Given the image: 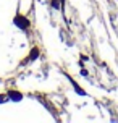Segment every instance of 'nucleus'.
<instances>
[{
    "mask_svg": "<svg viewBox=\"0 0 118 123\" xmlns=\"http://www.w3.org/2000/svg\"><path fill=\"white\" fill-rule=\"evenodd\" d=\"M15 25L18 26V28H21V29H26V28L29 26V21L26 18H23V16H16V18H15Z\"/></svg>",
    "mask_w": 118,
    "mask_h": 123,
    "instance_id": "nucleus-1",
    "label": "nucleus"
},
{
    "mask_svg": "<svg viewBox=\"0 0 118 123\" xmlns=\"http://www.w3.org/2000/svg\"><path fill=\"white\" fill-rule=\"evenodd\" d=\"M68 80H70V83H71V84H73V87H75V91L78 92V94H81V96H86V92L83 91V89H81V87L78 86V84H76V83H75V81H73V80H71V78H70V76H68Z\"/></svg>",
    "mask_w": 118,
    "mask_h": 123,
    "instance_id": "nucleus-2",
    "label": "nucleus"
},
{
    "mask_svg": "<svg viewBox=\"0 0 118 123\" xmlns=\"http://www.w3.org/2000/svg\"><path fill=\"white\" fill-rule=\"evenodd\" d=\"M8 96H10V99H13V100H21V99H23V96H21V94H18V92H10V94H8Z\"/></svg>",
    "mask_w": 118,
    "mask_h": 123,
    "instance_id": "nucleus-3",
    "label": "nucleus"
},
{
    "mask_svg": "<svg viewBox=\"0 0 118 123\" xmlns=\"http://www.w3.org/2000/svg\"><path fill=\"white\" fill-rule=\"evenodd\" d=\"M39 57V50L37 49H32V54H31V57H29V60H36Z\"/></svg>",
    "mask_w": 118,
    "mask_h": 123,
    "instance_id": "nucleus-4",
    "label": "nucleus"
},
{
    "mask_svg": "<svg viewBox=\"0 0 118 123\" xmlns=\"http://www.w3.org/2000/svg\"><path fill=\"white\" fill-rule=\"evenodd\" d=\"M3 100H5V97H3V96H0V104H2Z\"/></svg>",
    "mask_w": 118,
    "mask_h": 123,
    "instance_id": "nucleus-5",
    "label": "nucleus"
}]
</instances>
